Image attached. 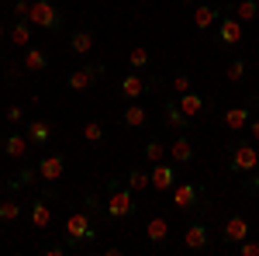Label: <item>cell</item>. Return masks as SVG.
<instances>
[{
  "label": "cell",
  "instance_id": "1",
  "mask_svg": "<svg viewBox=\"0 0 259 256\" xmlns=\"http://www.w3.org/2000/svg\"><path fill=\"white\" fill-rule=\"evenodd\" d=\"M62 232H66V246H83V242H94L97 239L94 218L87 215V211H73V215L66 218Z\"/></svg>",
  "mask_w": 259,
  "mask_h": 256
},
{
  "label": "cell",
  "instance_id": "2",
  "mask_svg": "<svg viewBox=\"0 0 259 256\" xmlns=\"http://www.w3.org/2000/svg\"><path fill=\"white\" fill-rule=\"evenodd\" d=\"M104 215L111 222H121V218H132L135 215V197H132V187H111V194L104 201Z\"/></svg>",
  "mask_w": 259,
  "mask_h": 256
},
{
  "label": "cell",
  "instance_id": "3",
  "mask_svg": "<svg viewBox=\"0 0 259 256\" xmlns=\"http://www.w3.org/2000/svg\"><path fill=\"white\" fill-rule=\"evenodd\" d=\"M228 166H232L235 173H252L259 166V149L252 142H235V145H232V156H228Z\"/></svg>",
  "mask_w": 259,
  "mask_h": 256
},
{
  "label": "cell",
  "instance_id": "4",
  "mask_svg": "<svg viewBox=\"0 0 259 256\" xmlns=\"http://www.w3.org/2000/svg\"><path fill=\"white\" fill-rule=\"evenodd\" d=\"M28 21L35 28H45V31H59V11L52 0H31V14Z\"/></svg>",
  "mask_w": 259,
  "mask_h": 256
},
{
  "label": "cell",
  "instance_id": "5",
  "mask_svg": "<svg viewBox=\"0 0 259 256\" xmlns=\"http://www.w3.org/2000/svg\"><path fill=\"white\" fill-rule=\"evenodd\" d=\"M149 177H152V191H173V184H177V163L169 159H159V163H152L149 166Z\"/></svg>",
  "mask_w": 259,
  "mask_h": 256
},
{
  "label": "cell",
  "instance_id": "6",
  "mask_svg": "<svg viewBox=\"0 0 259 256\" xmlns=\"http://www.w3.org/2000/svg\"><path fill=\"white\" fill-rule=\"evenodd\" d=\"M100 73H104V66H80V69H73V73L66 77V87H69L73 94H87Z\"/></svg>",
  "mask_w": 259,
  "mask_h": 256
},
{
  "label": "cell",
  "instance_id": "7",
  "mask_svg": "<svg viewBox=\"0 0 259 256\" xmlns=\"http://www.w3.org/2000/svg\"><path fill=\"white\" fill-rule=\"evenodd\" d=\"M35 166H38V180L56 184V180L66 173V156H62V153H49V156H41Z\"/></svg>",
  "mask_w": 259,
  "mask_h": 256
},
{
  "label": "cell",
  "instance_id": "8",
  "mask_svg": "<svg viewBox=\"0 0 259 256\" xmlns=\"http://www.w3.org/2000/svg\"><path fill=\"white\" fill-rule=\"evenodd\" d=\"M173 204L180 211H190L200 204V187L194 180H183V184H173Z\"/></svg>",
  "mask_w": 259,
  "mask_h": 256
},
{
  "label": "cell",
  "instance_id": "9",
  "mask_svg": "<svg viewBox=\"0 0 259 256\" xmlns=\"http://www.w3.org/2000/svg\"><path fill=\"white\" fill-rule=\"evenodd\" d=\"M118 90H121V97H124V100H139L142 94H149V80L142 77L139 69H132L128 77H121Z\"/></svg>",
  "mask_w": 259,
  "mask_h": 256
},
{
  "label": "cell",
  "instance_id": "10",
  "mask_svg": "<svg viewBox=\"0 0 259 256\" xmlns=\"http://www.w3.org/2000/svg\"><path fill=\"white\" fill-rule=\"evenodd\" d=\"M24 135H28V142H31V145H49V142H52V135H56V132H52V121H41V118H31V121H24Z\"/></svg>",
  "mask_w": 259,
  "mask_h": 256
},
{
  "label": "cell",
  "instance_id": "11",
  "mask_svg": "<svg viewBox=\"0 0 259 256\" xmlns=\"http://www.w3.org/2000/svg\"><path fill=\"white\" fill-rule=\"evenodd\" d=\"M218 42L225 49H232V45H239L242 42V21L235 14H228V18L218 21Z\"/></svg>",
  "mask_w": 259,
  "mask_h": 256
},
{
  "label": "cell",
  "instance_id": "12",
  "mask_svg": "<svg viewBox=\"0 0 259 256\" xmlns=\"http://www.w3.org/2000/svg\"><path fill=\"white\" fill-rule=\"evenodd\" d=\"M177 104H180V111H183V115H187L190 121L200 118V115L207 111V100L200 97V94H194V90H187V94H177Z\"/></svg>",
  "mask_w": 259,
  "mask_h": 256
},
{
  "label": "cell",
  "instance_id": "13",
  "mask_svg": "<svg viewBox=\"0 0 259 256\" xmlns=\"http://www.w3.org/2000/svg\"><path fill=\"white\" fill-rule=\"evenodd\" d=\"M145 239H149V246H162V242L169 239V222L162 215L149 218V222H145Z\"/></svg>",
  "mask_w": 259,
  "mask_h": 256
},
{
  "label": "cell",
  "instance_id": "14",
  "mask_svg": "<svg viewBox=\"0 0 259 256\" xmlns=\"http://www.w3.org/2000/svg\"><path fill=\"white\" fill-rule=\"evenodd\" d=\"M242 239H249V222L242 215H232L225 222V242H228V246H239Z\"/></svg>",
  "mask_w": 259,
  "mask_h": 256
},
{
  "label": "cell",
  "instance_id": "15",
  "mask_svg": "<svg viewBox=\"0 0 259 256\" xmlns=\"http://www.w3.org/2000/svg\"><path fill=\"white\" fill-rule=\"evenodd\" d=\"M207 225L204 222H194V225H187V232H183V246L187 249H207Z\"/></svg>",
  "mask_w": 259,
  "mask_h": 256
},
{
  "label": "cell",
  "instance_id": "16",
  "mask_svg": "<svg viewBox=\"0 0 259 256\" xmlns=\"http://www.w3.org/2000/svg\"><path fill=\"white\" fill-rule=\"evenodd\" d=\"M94 45H97V39H94V31H87V28H80V31L69 35V52H73V56H90Z\"/></svg>",
  "mask_w": 259,
  "mask_h": 256
},
{
  "label": "cell",
  "instance_id": "17",
  "mask_svg": "<svg viewBox=\"0 0 259 256\" xmlns=\"http://www.w3.org/2000/svg\"><path fill=\"white\" fill-rule=\"evenodd\" d=\"M249 121H252V107H245V104H239V107H228V111H225V125H228L232 132L249 128Z\"/></svg>",
  "mask_w": 259,
  "mask_h": 256
},
{
  "label": "cell",
  "instance_id": "18",
  "mask_svg": "<svg viewBox=\"0 0 259 256\" xmlns=\"http://www.w3.org/2000/svg\"><path fill=\"white\" fill-rule=\"evenodd\" d=\"M218 21H221L218 7H211V4H197V7H194V28L207 31V28H211V24H218Z\"/></svg>",
  "mask_w": 259,
  "mask_h": 256
},
{
  "label": "cell",
  "instance_id": "19",
  "mask_svg": "<svg viewBox=\"0 0 259 256\" xmlns=\"http://www.w3.org/2000/svg\"><path fill=\"white\" fill-rule=\"evenodd\" d=\"M31 225H35L38 232H45V229L52 225V204H49L45 197H38V201L31 204Z\"/></svg>",
  "mask_w": 259,
  "mask_h": 256
},
{
  "label": "cell",
  "instance_id": "20",
  "mask_svg": "<svg viewBox=\"0 0 259 256\" xmlns=\"http://www.w3.org/2000/svg\"><path fill=\"white\" fill-rule=\"evenodd\" d=\"M28 145H31L28 135H18V132H11V135L4 138V153H7L11 159H24L28 156Z\"/></svg>",
  "mask_w": 259,
  "mask_h": 256
},
{
  "label": "cell",
  "instance_id": "21",
  "mask_svg": "<svg viewBox=\"0 0 259 256\" xmlns=\"http://www.w3.org/2000/svg\"><path fill=\"white\" fill-rule=\"evenodd\" d=\"M169 159H173V163H190V159H194V142L187 135H177L173 145H169Z\"/></svg>",
  "mask_w": 259,
  "mask_h": 256
},
{
  "label": "cell",
  "instance_id": "22",
  "mask_svg": "<svg viewBox=\"0 0 259 256\" xmlns=\"http://www.w3.org/2000/svg\"><path fill=\"white\" fill-rule=\"evenodd\" d=\"M31 21H18V24H11V45H18V49H28V42H31Z\"/></svg>",
  "mask_w": 259,
  "mask_h": 256
},
{
  "label": "cell",
  "instance_id": "23",
  "mask_svg": "<svg viewBox=\"0 0 259 256\" xmlns=\"http://www.w3.org/2000/svg\"><path fill=\"white\" fill-rule=\"evenodd\" d=\"M121 121H124L128 128H142V125L149 121V111H145L142 104H128V107L121 111Z\"/></svg>",
  "mask_w": 259,
  "mask_h": 256
},
{
  "label": "cell",
  "instance_id": "24",
  "mask_svg": "<svg viewBox=\"0 0 259 256\" xmlns=\"http://www.w3.org/2000/svg\"><path fill=\"white\" fill-rule=\"evenodd\" d=\"M28 73H41V69H49V56L41 52V49H28L24 52V62H21Z\"/></svg>",
  "mask_w": 259,
  "mask_h": 256
},
{
  "label": "cell",
  "instance_id": "25",
  "mask_svg": "<svg viewBox=\"0 0 259 256\" xmlns=\"http://www.w3.org/2000/svg\"><path fill=\"white\" fill-rule=\"evenodd\" d=\"M166 125H169L173 132H183V128L190 125V118H187V115L180 111V104H173V100L166 104Z\"/></svg>",
  "mask_w": 259,
  "mask_h": 256
},
{
  "label": "cell",
  "instance_id": "26",
  "mask_svg": "<svg viewBox=\"0 0 259 256\" xmlns=\"http://www.w3.org/2000/svg\"><path fill=\"white\" fill-rule=\"evenodd\" d=\"M232 14L245 24V21H256L259 18V0H239L235 7H232Z\"/></svg>",
  "mask_w": 259,
  "mask_h": 256
},
{
  "label": "cell",
  "instance_id": "27",
  "mask_svg": "<svg viewBox=\"0 0 259 256\" xmlns=\"http://www.w3.org/2000/svg\"><path fill=\"white\" fill-rule=\"evenodd\" d=\"M149 62H152V52H149L145 45H135V49L128 52V66H132V69H139V73L149 66Z\"/></svg>",
  "mask_w": 259,
  "mask_h": 256
},
{
  "label": "cell",
  "instance_id": "28",
  "mask_svg": "<svg viewBox=\"0 0 259 256\" xmlns=\"http://www.w3.org/2000/svg\"><path fill=\"white\" fill-rule=\"evenodd\" d=\"M142 153H145V159H149V166H152V163H159V159L166 156V153H169V149H166V145H162L159 138H149V142H145V145H142Z\"/></svg>",
  "mask_w": 259,
  "mask_h": 256
},
{
  "label": "cell",
  "instance_id": "29",
  "mask_svg": "<svg viewBox=\"0 0 259 256\" xmlns=\"http://www.w3.org/2000/svg\"><path fill=\"white\" fill-rule=\"evenodd\" d=\"M128 187H132V194L149 191V187H152V177H149L145 170H132V173H128Z\"/></svg>",
  "mask_w": 259,
  "mask_h": 256
},
{
  "label": "cell",
  "instance_id": "30",
  "mask_svg": "<svg viewBox=\"0 0 259 256\" xmlns=\"http://www.w3.org/2000/svg\"><path fill=\"white\" fill-rule=\"evenodd\" d=\"M225 80H228V83H242V80H245V59L228 62V66H225Z\"/></svg>",
  "mask_w": 259,
  "mask_h": 256
},
{
  "label": "cell",
  "instance_id": "31",
  "mask_svg": "<svg viewBox=\"0 0 259 256\" xmlns=\"http://www.w3.org/2000/svg\"><path fill=\"white\" fill-rule=\"evenodd\" d=\"M21 218V204L14 197H7V201H0V222H18Z\"/></svg>",
  "mask_w": 259,
  "mask_h": 256
},
{
  "label": "cell",
  "instance_id": "32",
  "mask_svg": "<svg viewBox=\"0 0 259 256\" xmlns=\"http://www.w3.org/2000/svg\"><path fill=\"white\" fill-rule=\"evenodd\" d=\"M83 138L87 142H100L104 138V125L100 121H83Z\"/></svg>",
  "mask_w": 259,
  "mask_h": 256
},
{
  "label": "cell",
  "instance_id": "33",
  "mask_svg": "<svg viewBox=\"0 0 259 256\" xmlns=\"http://www.w3.org/2000/svg\"><path fill=\"white\" fill-rule=\"evenodd\" d=\"M11 14H14L18 21H28V14H31V0H14Z\"/></svg>",
  "mask_w": 259,
  "mask_h": 256
},
{
  "label": "cell",
  "instance_id": "34",
  "mask_svg": "<svg viewBox=\"0 0 259 256\" xmlns=\"http://www.w3.org/2000/svg\"><path fill=\"white\" fill-rule=\"evenodd\" d=\"M35 177H38V166H24V170L18 173V180H14L11 187H24V184H31Z\"/></svg>",
  "mask_w": 259,
  "mask_h": 256
},
{
  "label": "cell",
  "instance_id": "35",
  "mask_svg": "<svg viewBox=\"0 0 259 256\" xmlns=\"http://www.w3.org/2000/svg\"><path fill=\"white\" fill-rule=\"evenodd\" d=\"M190 90V73H177L173 77V94H187Z\"/></svg>",
  "mask_w": 259,
  "mask_h": 256
},
{
  "label": "cell",
  "instance_id": "36",
  "mask_svg": "<svg viewBox=\"0 0 259 256\" xmlns=\"http://www.w3.org/2000/svg\"><path fill=\"white\" fill-rule=\"evenodd\" d=\"M239 253H242V256H259V242H252V239H242V242H239Z\"/></svg>",
  "mask_w": 259,
  "mask_h": 256
},
{
  "label": "cell",
  "instance_id": "37",
  "mask_svg": "<svg viewBox=\"0 0 259 256\" xmlns=\"http://www.w3.org/2000/svg\"><path fill=\"white\" fill-rule=\"evenodd\" d=\"M4 115H7V121H24V107H21V104H7Z\"/></svg>",
  "mask_w": 259,
  "mask_h": 256
},
{
  "label": "cell",
  "instance_id": "38",
  "mask_svg": "<svg viewBox=\"0 0 259 256\" xmlns=\"http://www.w3.org/2000/svg\"><path fill=\"white\" fill-rule=\"evenodd\" d=\"M249 135H252V142H259V118L249 121Z\"/></svg>",
  "mask_w": 259,
  "mask_h": 256
},
{
  "label": "cell",
  "instance_id": "39",
  "mask_svg": "<svg viewBox=\"0 0 259 256\" xmlns=\"http://www.w3.org/2000/svg\"><path fill=\"white\" fill-rule=\"evenodd\" d=\"M7 80H11V83H14V80H21V69H18V66H14V62L7 66Z\"/></svg>",
  "mask_w": 259,
  "mask_h": 256
},
{
  "label": "cell",
  "instance_id": "40",
  "mask_svg": "<svg viewBox=\"0 0 259 256\" xmlns=\"http://www.w3.org/2000/svg\"><path fill=\"white\" fill-rule=\"evenodd\" d=\"M66 253V246H49V249H45V256H62Z\"/></svg>",
  "mask_w": 259,
  "mask_h": 256
},
{
  "label": "cell",
  "instance_id": "41",
  "mask_svg": "<svg viewBox=\"0 0 259 256\" xmlns=\"http://www.w3.org/2000/svg\"><path fill=\"white\" fill-rule=\"evenodd\" d=\"M4 39H7V31H4V21H0V42H4Z\"/></svg>",
  "mask_w": 259,
  "mask_h": 256
},
{
  "label": "cell",
  "instance_id": "42",
  "mask_svg": "<svg viewBox=\"0 0 259 256\" xmlns=\"http://www.w3.org/2000/svg\"><path fill=\"white\" fill-rule=\"evenodd\" d=\"M180 4H197V0H180Z\"/></svg>",
  "mask_w": 259,
  "mask_h": 256
}]
</instances>
